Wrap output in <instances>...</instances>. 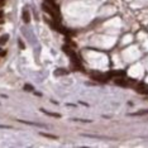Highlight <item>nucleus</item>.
Masks as SVG:
<instances>
[{
  "mask_svg": "<svg viewBox=\"0 0 148 148\" xmlns=\"http://www.w3.org/2000/svg\"><path fill=\"white\" fill-rule=\"evenodd\" d=\"M42 8H43V10H45L47 14H49V16H52V19L55 22H58V23L61 22V14H60V10L52 8V6L48 5L47 3H45V4L42 5Z\"/></svg>",
  "mask_w": 148,
  "mask_h": 148,
  "instance_id": "nucleus-1",
  "label": "nucleus"
},
{
  "mask_svg": "<svg viewBox=\"0 0 148 148\" xmlns=\"http://www.w3.org/2000/svg\"><path fill=\"white\" fill-rule=\"evenodd\" d=\"M63 51H65L67 55H69L70 57H71V60H72V63L75 65L77 69H81L82 70V67H81V63H80V60H79V57H77V55L75 52L72 51L71 48H70L69 46H63Z\"/></svg>",
  "mask_w": 148,
  "mask_h": 148,
  "instance_id": "nucleus-2",
  "label": "nucleus"
},
{
  "mask_svg": "<svg viewBox=\"0 0 148 148\" xmlns=\"http://www.w3.org/2000/svg\"><path fill=\"white\" fill-rule=\"evenodd\" d=\"M136 90L139 94H148V86L147 85H144V84H138L137 87H136Z\"/></svg>",
  "mask_w": 148,
  "mask_h": 148,
  "instance_id": "nucleus-3",
  "label": "nucleus"
},
{
  "mask_svg": "<svg viewBox=\"0 0 148 148\" xmlns=\"http://www.w3.org/2000/svg\"><path fill=\"white\" fill-rule=\"evenodd\" d=\"M22 18H23V22H24V23H29V22H31V13H29L28 9H24V10H23Z\"/></svg>",
  "mask_w": 148,
  "mask_h": 148,
  "instance_id": "nucleus-4",
  "label": "nucleus"
},
{
  "mask_svg": "<svg viewBox=\"0 0 148 148\" xmlns=\"http://www.w3.org/2000/svg\"><path fill=\"white\" fill-rule=\"evenodd\" d=\"M91 79L95 80V81H105L106 77L100 75V73H91Z\"/></svg>",
  "mask_w": 148,
  "mask_h": 148,
  "instance_id": "nucleus-5",
  "label": "nucleus"
},
{
  "mask_svg": "<svg viewBox=\"0 0 148 148\" xmlns=\"http://www.w3.org/2000/svg\"><path fill=\"white\" fill-rule=\"evenodd\" d=\"M125 73H124L123 71H112V72H109L108 73V77H119V76H124Z\"/></svg>",
  "mask_w": 148,
  "mask_h": 148,
  "instance_id": "nucleus-6",
  "label": "nucleus"
},
{
  "mask_svg": "<svg viewBox=\"0 0 148 148\" xmlns=\"http://www.w3.org/2000/svg\"><path fill=\"white\" fill-rule=\"evenodd\" d=\"M8 39H9V34H3V36H0V46L6 45Z\"/></svg>",
  "mask_w": 148,
  "mask_h": 148,
  "instance_id": "nucleus-7",
  "label": "nucleus"
},
{
  "mask_svg": "<svg viewBox=\"0 0 148 148\" xmlns=\"http://www.w3.org/2000/svg\"><path fill=\"white\" fill-rule=\"evenodd\" d=\"M144 114H148V110H144V112H138V113H134L132 115H144Z\"/></svg>",
  "mask_w": 148,
  "mask_h": 148,
  "instance_id": "nucleus-8",
  "label": "nucleus"
},
{
  "mask_svg": "<svg viewBox=\"0 0 148 148\" xmlns=\"http://www.w3.org/2000/svg\"><path fill=\"white\" fill-rule=\"evenodd\" d=\"M5 1H6V0H0V6L4 5V4H5Z\"/></svg>",
  "mask_w": 148,
  "mask_h": 148,
  "instance_id": "nucleus-9",
  "label": "nucleus"
},
{
  "mask_svg": "<svg viewBox=\"0 0 148 148\" xmlns=\"http://www.w3.org/2000/svg\"><path fill=\"white\" fill-rule=\"evenodd\" d=\"M4 16V13H3V10H0V18H3Z\"/></svg>",
  "mask_w": 148,
  "mask_h": 148,
  "instance_id": "nucleus-10",
  "label": "nucleus"
}]
</instances>
